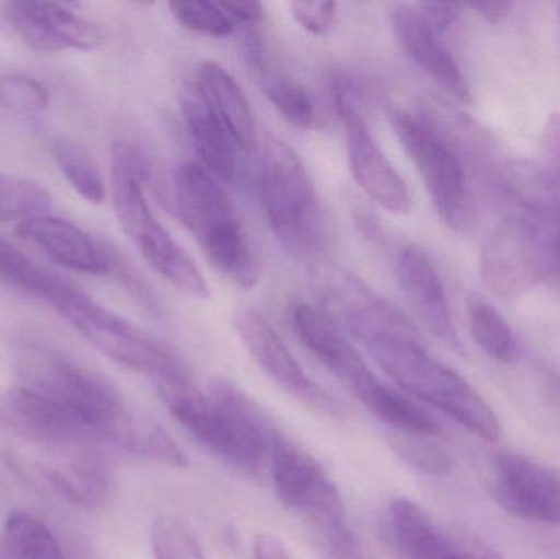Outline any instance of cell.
Returning a JSON list of instances; mask_svg holds the SVG:
<instances>
[{"instance_id": "obj_25", "label": "cell", "mask_w": 560, "mask_h": 559, "mask_svg": "<svg viewBox=\"0 0 560 559\" xmlns=\"http://www.w3.org/2000/svg\"><path fill=\"white\" fill-rule=\"evenodd\" d=\"M0 279L10 288L25 292L55 308L72 282L33 261L22 249L0 235Z\"/></svg>"}, {"instance_id": "obj_19", "label": "cell", "mask_w": 560, "mask_h": 559, "mask_svg": "<svg viewBox=\"0 0 560 559\" xmlns=\"http://www.w3.org/2000/svg\"><path fill=\"white\" fill-rule=\"evenodd\" d=\"M16 235L42 248L58 265L85 275H108L104 243L91 238L81 226L51 216H36L16 225Z\"/></svg>"}, {"instance_id": "obj_35", "label": "cell", "mask_w": 560, "mask_h": 559, "mask_svg": "<svg viewBox=\"0 0 560 559\" xmlns=\"http://www.w3.org/2000/svg\"><path fill=\"white\" fill-rule=\"evenodd\" d=\"M289 9L295 22L312 35H325L338 19L336 2H292Z\"/></svg>"}, {"instance_id": "obj_3", "label": "cell", "mask_w": 560, "mask_h": 559, "mask_svg": "<svg viewBox=\"0 0 560 559\" xmlns=\"http://www.w3.org/2000/svg\"><path fill=\"white\" fill-rule=\"evenodd\" d=\"M382 371L411 399L446 414L486 442L502 435L499 417L479 391L428 353L417 330L384 331L361 341Z\"/></svg>"}, {"instance_id": "obj_26", "label": "cell", "mask_w": 560, "mask_h": 559, "mask_svg": "<svg viewBox=\"0 0 560 559\" xmlns=\"http://www.w3.org/2000/svg\"><path fill=\"white\" fill-rule=\"evenodd\" d=\"M0 558L65 559V554L48 525L28 512L15 511L2 527Z\"/></svg>"}, {"instance_id": "obj_11", "label": "cell", "mask_w": 560, "mask_h": 559, "mask_svg": "<svg viewBox=\"0 0 560 559\" xmlns=\"http://www.w3.org/2000/svg\"><path fill=\"white\" fill-rule=\"evenodd\" d=\"M335 108L342 124L352 177L362 190L382 209L394 216L411 210V194L387 154L382 151L369 128L354 89L348 82L335 84Z\"/></svg>"}, {"instance_id": "obj_2", "label": "cell", "mask_w": 560, "mask_h": 559, "mask_svg": "<svg viewBox=\"0 0 560 559\" xmlns=\"http://www.w3.org/2000/svg\"><path fill=\"white\" fill-rule=\"evenodd\" d=\"M15 370L19 386L59 404L94 435L133 455L148 420L128 409L120 391L107 377L39 343L20 348Z\"/></svg>"}, {"instance_id": "obj_7", "label": "cell", "mask_w": 560, "mask_h": 559, "mask_svg": "<svg viewBox=\"0 0 560 559\" xmlns=\"http://www.w3.org/2000/svg\"><path fill=\"white\" fill-rule=\"evenodd\" d=\"M392 128L420 174L434 209L450 229L472 222V194L466 163L453 135L428 112L388 108Z\"/></svg>"}, {"instance_id": "obj_40", "label": "cell", "mask_w": 560, "mask_h": 559, "mask_svg": "<svg viewBox=\"0 0 560 559\" xmlns=\"http://www.w3.org/2000/svg\"><path fill=\"white\" fill-rule=\"evenodd\" d=\"M322 551L325 559H372L355 534L346 540L336 541L326 548L323 547Z\"/></svg>"}, {"instance_id": "obj_34", "label": "cell", "mask_w": 560, "mask_h": 559, "mask_svg": "<svg viewBox=\"0 0 560 559\" xmlns=\"http://www.w3.org/2000/svg\"><path fill=\"white\" fill-rule=\"evenodd\" d=\"M45 85L30 75H0V108L16 115L39 114L48 107Z\"/></svg>"}, {"instance_id": "obj_28", "label": "cell", "mask_w": 560, "mask_h": 559, "mask_svg": "<svg viewBox=\"0 0 560 559\" xmlns=\"http://www.w3.org/2000/svg\"><path fill=\"white\" fill-rule=\"evenodd\" d=\"M52 156L69 186L82 199L91 203L104 202V177L88 148L74 141H58L52 148Z\"/></svg>"}, {"instance_id": "obj_16", "label": "cell", "mask_w": 560, "mask_h": 559, "mask_svg": "<svg viewBox=\"0 0 560 559\" xmlns=\"http://www.w3.org/2000/svg\"><path fill=\"white\" fill-rule=\"evenodd\" d=\"M292 325L303 347L352 394L375 377L348 331L328 312L296 304L292 308Z\"/></svg>"}, {"instance_id": "obj_23", "label": "cell", "mask_w": 560, "mask_h": 559, "mask_svg": "<svg viewBox=\"0 0 560 559\" xmlns=\"http://www.w3.org/2000/svg\"><path fill=\"white\" fill-rule=\"evenodd\" d=\"M43 481L71 504L79 508H98L114 492V478L107 463L97 452H82L69 465L39 468Z\"/></svg>"}, {"instance_id": "obj_42", "label": "cell", "mask_w": 560, "mask_h": 559, "mask_svg": "<svg viewBox=\"0 0 560 559\" xmlns=\"http://www.w3.org/2000/svg\"><path fill=\"white\" fill-rule=\"evenodd\" d=\"M470 9L476 10L482 19L490 23H500L510 15L513 9V2H500V0H490V2L470 3Z\"/></svg>"}, {"instance_id": "obj_14", "label": "cell", "mask_w": 560, "mask_h": 559, "mask_svg": "<svg viewBox=\"0 0 560 559\" xmlns=\"http://www.w3.org/2000/svg\"><path fill=\"white\" fill-rule=\"evenodd\" d=\"M13 32L36 51H91L104 43L101 25L55 2L19 0L5 7Z\"/></svg>"}, {"instance_id": "obj_4", "label": "cell", "mask_w": 560, "mask_h": 559, "mask_svg": "<svg viewBox=\"0 0 560 559\" xmlns=\"http://www.w3.org/2000/svg\"><path fill=\"white\" fill-rule=\"evenodd\" d=\"M177 216L210 265L233 284L252 289L261 278V263L252 236L223 184L196 161L174 174Z\"/></svg>"}, {"instance_id": "obj_24", "label": "cell", "mask_w": 560, "mask_h": 559, "mask_svg": "<svg viewBox=\"0 0 560 559\" xmlns=\"http://www.w3.org/2000/svg\"><path fill=\"white\" fill-rule=\"evenodd\" d=\"M352 396L377 417L390 432L420 433V435L438 436L440 423L427 412L417 400L411 399L404 391L382 383L377 376L355 391Z\"/></svg>"}, {"instance_id": "obj_21", "label": "cell", "mask_w": 560, "mask_h": 559, "mask_svg": "<svg viewBox=\"0 0 560 559\" xmlns=\"http://www.w3.org/2000/svg\"><path fill=\"white\" fill-rule=\"evenodd\" d=\"M382 531L401 559H454L459 551V538L444 532L427 511L408 499L388 502Z\"/></svg>"}, {"instance_id": "obj_39", "label": "cell", "mask_w": 560, "mask_h": 559, "mask_svg": "<svg viewBox=\"0 0 560 559\" xmlns=\"http://www.w3.org/2000/svg\"><path fill=\"white\" fill-rule=\"evenodd\" d=\"M236 25H258L265 20V9L258 2H220Z\"/></svg>"}, {"instance_id": "obj_29", "label": "cell", "mask_w": 560, "mask_h": 559, "mask_svg": "<svg viewBox=\"0 0 560 559\" xmlns=\"http://www.w3.org/2000/svg\"><path fill=\"white\" fill-rule=\"evenodd\" d=\"M392 452L415 471L421 475L447 476L453 469V459L436 436L420 433H388Z\"/></svg>"}, {"instance_id": "obj_31", "label": "cell", "mask_w": 560, "mask_h": 559, "mask_svg": "<svg viewBox=\"0 0 560 559\" xmlns=\"http://www.w3.org/2000/svg\"><path fill=\"white\" fill-rule=\"evenodd\" d=\"M52 197L35 180L0 174V222L32 219L51 207Z\"/></svg>"}, {"instance_id": "obj_32", "label": "cell", "mask_w": 560, "mask_h": 559, "mask_svg": "<svg viewBox=\"0 0 560 559\" xmlns=\"http://www.w3.org/2000/svg\"><path fill=\"white\" fill-rule=\"evenodd\" d=\"M150 540L154 559H207L196 532L176 515L154 519Z\"/></svg>"}, {"instance_id": "obj_17", "label": "cell", "mask_w": 560, "mask_h": 559, "mask_svg": "<svg viewBox=\"0 0 560 559\" xmlns=\"http://www.w3.org/2000/svg\"><path fill=\"white\" fill-rule=\"evenodd\" d=\"M397 281L421 324L450 350L463 351L443 279L424 249L408 245L397 261Z\"/></svg>"}, {"instance_id": "obj_37", "label": "cell", "mask_w": 560, "mask_h": 559, "mask_svg": "<svg viewBox=\"0 0 560 559\" xmlns=\"http://www.w3.org/2000/svg\"><path fill=\"white\" fill-rule=\"evenodd\" d=\"M542 150L548 160L549 180L560 203V115L552 114L542 131Z\"/></svg>"}, {"instance_id": "obj_44", "label": "cell", "mask_w": 560, "mask_h": 559, "mask_svg": "<svg viewBox=\"0 0 560 559\" xmlns=\"http://www.w3.org/2000/svg\"><path fill=\"white\" fill-rule=\"evenodd\" d=\"M559 16H560V5H559Z\"/></svg>"}, {"instance_id": "obj_13", "label": "cell", "mask_w": 560, "mask_h": 559, "mask_svg": "<svg viewBox=\"0 0 560 559\" xmlns=\"http://www.w3.org/2000/svg\"><path fill=\"white\" fill-rule=\"evenodd\" d=\"M493 496L515 517L560 525V478L516 452L493 459Z\"/></svg>"}, {"instance_id": "obj_1", "label": "cell", "mask_w": 560, "mask_h": 559, "mask_svg": "<svg viewBox=\"0 0 560 559\" xmlns=\"http://www.w3.org/2000/svg\"><path fill=\"white\" fill-rule=\"evenodd\" d=\"M156 389L173 419L207 452L248 475L268 468L282 429L233 381L215 377L206 391L192 380L171 381Z\"/></svg>"}, {"instance_id": "obj_43", "label": "cell", "mask_w": 560, "mask_h": 559, "mask_svg": "<svg viewBox=\"0 0 560 559\" xmlns=\"http://www.w3.org/2000/svg\"><path fill=\"white\" fill-rule=\"evenodd\" d=\"M459 551L454 559H505L492 548L483 545L482 541L474 540V538H459Z\"/></svg>"}, {"instance_id": "obj_9", "label": "cell", "mask_w": 560, "mask_h": 559, "mask_svg": "<svg viewBox=\"0 0 560 559\" xmlns=\"http://www.w3.org/2000/svg\"><path fill=\"white\" fill-rule=\"evenodd\" d=\"M268 469L279 501L306 521L319 547L354 532L338 486L322 463L283 430L272 445Z\"/></svg>"}, {"instance_id": "obj_41", "label": "cell", "mask_w": 560, "mask_h": 559, "mask_svg": "<svg viewBox=\"0 0 560 559\" xmlns=\"http://www.w3.org/2000/svg\"><path fill=\"white\" fill-rule=\"evenodd\" d=\"M253 550L255 559H293L287 545L272 534H259Z\"/></svg>"}, {"instance_id": "obj_12", "label": "cell", "mask_w": 560, "mask_h": 559, "mask_svg": "<svg viewBox=\"0 0 560 559\" xmlns=\"http://www.w3.org/2000/svg\"><path fill=\"white\" fill-rule=\"evenodd\" d=\"M233 327L262 373L315 412L341 416V406L308 376L272 325L253 308L236 312Z\"/></svg>"}, {"instance_id": "obj_20", "label": "cell", "mask_w": 560, "mask_h": 559, "mask_svg": "<svg viewBox=\"0 0 560 559\" xmlns=\"http://www.w3.org/2000/svg\"><path fill=\"white\" fill-rule=\"evenodd\" d=\"M183 114L200 164L220 183L238 186L245 177V160L233 135L213 117L192 85L183 94Z\"/></svg>"}, {"instance_id": "obj_22", "label": "cell", "mask_w": 560, "mask_h": 559, "mask_svg": "<svg viewBox=\"0 0 560 559\" xmlns=\"http://www.w3.org/2000/svg\"><path fill=\"white\" fill-rule=\"evenodd\" d=\"M192 88L249 156L258 143L255 114L236 79L219 62L203 61L197 68Z\"/></svg>"}, {"instance_id": "obj_8", "label": "cell", "mask_w": 560, "mask_h": 559, "mask_svg": "<svg viewBox=\"0 0 560 559\" xmlns=\"http://www.w3.org/2000/svg\"><path fill=\"white\" fill-rule=\"evenodd\" d=\"M55 311L95 350L154 384L190 380L186 363L170 345L108 311L78 286Z\"/></svg>"}, {"instance_id": "obj_27", "label": "cell", "mask_w": 560, "mask_h": 559, "mask_svg": "<svg viewBox=\"0 0 560 559\" xmlns=\"http://www.w3.org/2000/svg\"><path fill=\"white\" fill-rule=\"evenodd\" d=\"M470 331L480 350L486 351L493 360L513 363L520 358V345L512 327L500 315L495 307L482 298L469 299L467 302Z\"/></svg>"}, {"instance_id": "obj_33", "label": "cell", "mask_w": 560, "mask_h": 559, "mask_svg": "<svg viewBox=\"0 0 560 559\" xmlns=\"http://www.w3.org/2000/svg\"><path fill=\"white\" fill-rule=\"evenodd\" d=\"M170 10L179 25L199 35L225 38L238 26L220 2H171Z\"/></svg>"}, {"instance_id": "obj_36", "label": "cell", "mask_w": 560, "mask_h": 559, "mask_svg": "<svg viewBox=\"0 0 560 559\" xmlns=\"http://www.w3.org/2000/svg\"><path fill=\"white\" fill-rule=\"evenodd\" d=\"M104 246L108 259V275H114L148 311L158 312L156 299L151 294L150 289L144 286V282L138 278L137 272L131 269V266L125 261L124 256L114 246L108 245V243H104Z\"/></svg>"}, {"instance_id": "obj_18", "label": "cell", "mask_w": 560, "mask_h": 559, "mask_svg": "<svg viewBox=\"0 0 560 559\" xmlns=\"http://www.w3.org/2000/svg\"><path fill=\"white\" fill-rule=\"evenodd\" d=\"M392 28L404 51L454 101L472 102L469 82L454 56L440 39V33L410 3H395L390 12Z\"/></svg>"}, {"instance_id": "obj_38", "label": "cell", "mask_w": 560, "mask_h": 559, "mask_svg": "<svg viewBox=\"0 0 560 559\" xmlns=\"http://www.w3.org/2000/svg\"><path fill=\"white\" fill-rule=\"evenodd\" d=\"M418 12L421 13L428 25L436 30L438 33L444 32L454 25L460 13H463L464 5L460 3L450 2H421L417 3Z\"/></svg>"}, {"instance_id": "obj_6", "label": "cell", "mask_w": 560, "mask_h": 559, "mask_svg": "<svg viewBox=\"0 0 560 559\" xmlns=\"http://www.w3.org/2000/svg\"><path fill=\"white\" fill-rule=\"evenodd\" d=\"M258 183L266 219L283 249L299 261H319L328 252V217L302 158L285 141L269 138Z\"/></svg>"}, {"instance_id": "obj_15", "label": "cell", "mask_w": 560, "mask_h": 559, "mask_svg": "<svg viewBox=\"0 0 560 559\" xmlns=\"http://www.w3.org/2000/svg\"><path fill=\"white\" fill-rule=\"evenodd\" d=\"M0 426L49 450L75 446L94 435L74 414L23 386L0 394Z\"/></svg>"}, {"instance_id": "obj_10", "label": "cell", "mask_w": 560, "mask_h": 559, "mask_svg": "<svg viewBox=\"0 0 560 559\" xmlns=\"http://www.w3.org/2000/svg\"><path fill=\"white\" fill-rule=\"evenodd\" d=\"M551 258L555 242H548L535 216H515L500 223L487 240L480 271L493 294L513 299L545 278Z\"/></svg>"}, {"instance_id": "obj_30", "label": "cell", "mask_w": 560, "mask_h": 559, "mask_svg": "<svg viewBox=\"0 0 560 559\" xmlns=\"http://www.w3.org/2000/svg\"><path fill=\"white\" fill-rule=\"evenodd\" d=\"M265 92L272 107L283 120L296 128H313L318 124V112L310 92L295 79L287 75L262 74Z\"/></svg>"}, {"instance_id": "obj_5", "label": "cell", "mask_w": 560, "mask_h": 559, "mask_svg": "<svg viewBox=\"0 0 560 559\" xmlns=\"http://www.w3.org/2000/svg\"><path fill=\"white\" fill-rule=\"evenodd\" d=\"M150 163L147 154L128 141L112 148V194L121 229L144 261L177 291L206 301L210 288L186 249L163 225L147 196Z\"/></svg>"}]
</instances>
